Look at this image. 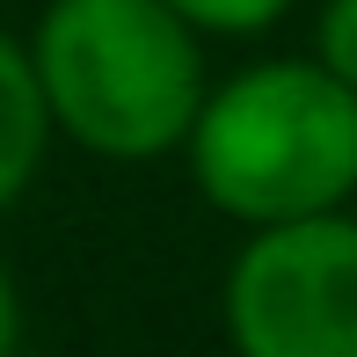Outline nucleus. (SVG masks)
I'll return each instance as SVG.
<instances>
[{
    "label": "nucleus",
    "mask_w": 357,
    "mask_h": 357,
    "mask_svg": "<svg viewBox=\"0 0 357 357\" xmlns=\"http://www.w3.org/2000/svg\"><path fill=\"white\" fill-rule=\"evenodd\" d=\"M197 22L168 0H52L29 44L52 124L109 160H153L190 146L204 109Z\"/></svg>",
    "instance_id": "f257e3e1"
},
{
    "label": "nucleus",
    "mask_w": 357,
    "mask_h": 357,
    "mask_svg": "<svg viewBox=\"0 0 357 357\" xmlns=\"http://www.w3.org/2000/svg\"><path fill=\"white\" fill-rule=\"evenodd\" d=\"M190 168L226 219L248 226L343 212L357 190V88L321 59H278L226 80L190 124Z\"/></svg>",
    "instance_id": "f03ea898"
},
{
    "label": "nucleus",
    "mask_w": 357,
    "mask_h": 357,
    "mask_svg": "<svg viewBox=\"0 0 357 357\" xmlns=\"http://www.w3.org/2000/svg\"><path fill=\"white\" fill-rule=\"evenodd\" d=\"M226 328L241 357H357V219L255 226L226 278Z\"/></svg>",
    "instance_id": "7ed1b4c3"
},
{
    "label": "nucleus",
    "mask_w": 357,
    "mask_h": 357,
    "mask_svg": "<svg viewBox=\"0 0 357 357\" xmlns=\"http://www.w3.org/2000/svg\"><path fill=\"white\" fill-rule=\"evenodd\" d=\"M44 132H52L44 80H37L22 44L0 37V212L29 190V175H37V160H44Z\"/></svg>",
    "instance_id": "20e7f679"
},
{
    "label": "nucleus",
    "mask_w": 357,
    "mask_h": 357,
    "mask_svg": "<svg viewBox=\"0 0 357 357\" xmlns=\"http://www.w3.org/2000/svg\"><path fill=\"white\" fill-rule=\"evenodd\" d=\"M183 22L197 29H226V37H248V29H270L291 0H168Z\"/></svg>",
    "instance_id": "39448f33"
},
{
    "label": "nucleus",
    "mask_w": 357,
    "mask_h": 357,
    "mask_svg": "<svg viewBox=\"0 0 357 357\" xmlns=\"http://www.w3.org/2000/svg\"><path fill=\"white\" fill-rule=\"evenodd\" d=\"M321 66L343 88H357V0H328L321 8Z\"/></svg>",
    "instance_id": "423d86ee"
},
{
    "label": "nucleus",
    "mask_w": 357,
    "mask_h": 357,
    "mask_svg": "<svg viewBox=\"0 0 357 357\" xmlns=\"http://www.w3.org/2000/svg\"><path fill=\"white\" fill-rule=\"evenodd\" d=\"M0 357H22V314H15V284L0 270Z\"/></svg>",
    "instance_id": "0eeeda50"
}]
</instances>
